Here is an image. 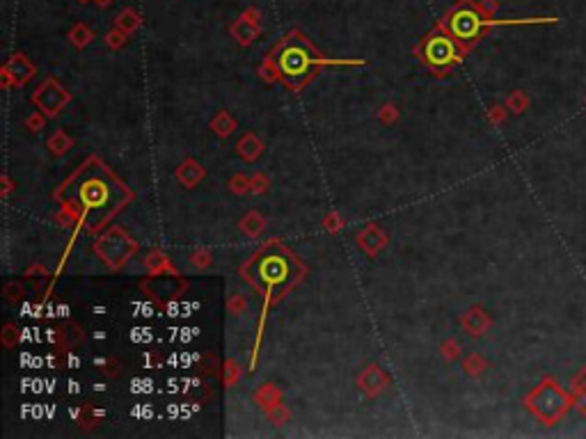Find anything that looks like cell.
<instances>
[{"instance_id":"3","label":"cell","mask_w":586,"mask_h":439,"mask_svg":"<svg viewBox=\"0 0 586 439\" xmlns=\"http://www.w3.org/2000/svg\"><path fill=\"white\" fill-rule=\"evenodd\" d=\"M321 58L312 51L307 41L301 37L284 39L275 53H272V64H275L279 78L286 80L293 87H301L309 78L316 64H321Z\"/></svg>"},{"instance_id":"4","label":"cell","mask_w":586,"mask_h":439,"mask_svg":"<svg viewBox=\"0 0 586 439\" xmlns=\"http://www.w3.org/2000/svg\"><path fill=\"white\" fill-rule=\"evenodd\" d=\"M421 55H424V62L428 67L445 71L458 60V48H456V41L447 37V34H433L421 46Z\"/></svg>"},{"instance_id":"1","label":"cell","mask_w":586,"mask_h":439,"mask_svg":"<svg viewBox=\"0 0 586 439\" xmlns=\"http://www.w3.org/2000/svg\"><path fill=\"white\" fill-rule=\"evenodd\" d=\"M60 199L73 211L83 213L87 229H99L126 202V190L106 167H101L99 163H87L76 176L67 181Z\"/></svg>"},{"instance_id":"5","label":"cell","mask_w":586,"mask_h":439,"mask_svg":"<svg viewBox=\"0 0 586 439\" xmlns=\"http://www.w3.org/2000/svg\"><path fill=\"white\" fill-rule=\"evenodd\" d=\"M488 21H483L479 16V12L472 10V7H462V10L454 12L452 19H449V27H452L454 37L458 39H476L481 34V27L486 25Z\"/></svg>"},{"instance_id":"2","label":"cell","mask_w":586,"mask_h":439,"mask_svg":"<svg viewBox=\"0 0 586 439\" xmlns=\"http://www.w3.org/2000/svg\"><path fill=\"white\" fill-rule=\"evenodd\" d=\"M248 274L252 284L266 295V300H277L296 281V261L275 247L255 257Z\"/></svg>"}]
</instances>
